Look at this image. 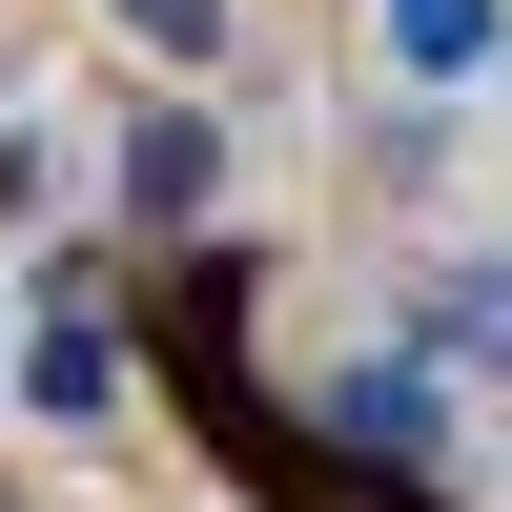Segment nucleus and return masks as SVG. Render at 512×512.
<instances>
[{"label":"nucleus","mask_w":512,"mask_h":512,"mask_svg":"<svg viewBox=\"0 0 512 512\" xmlns=\"http://www.w3.org/2000/svg\"><path fill=\"white\" fill-rule=\"evenodd\" d=\"M410 349H431L451 390H512V246H451V267L410 287Z\"/></svg>","instance_id":"3"},{"label":"nucleus","mask_w":512,"mask_h":512,"mask_svg":"<svg viewBox=\"0 0 512 512\" xmlns=\"http://www.w3.org/2000/svg\"><path fill=\"white\" fill-rule=\"evenodd\" d=\"M21 410H41V431H103V410H123V328H41V349H21Z\"/></svg>","instance_id":"6"},{"label":"nucleus","mask_w":512,"mask_h":512,"mask_svg":"<svg viewBox=\"0 0 512 512\" xmlns=\"http://www.w3.org/2000/svg\"><path fill=\"white\" fill-rule=\"evenodd\" d=\"M103 41H144V62H164V82L205 103V82L246 62V0H103Z\"/></svg>","instance_id":"5"},{"label":"nucleus","mask_w":512,"mask_h":512,"mask_svg":"<svg viewBox=\"0 0 512 512\" xmlns=\"http://www.w3.org/2000/svg\"><path fill=\"white\" fill-rule=\"evenodd\" d=\"M62 205H82V144L62 123H0V226H62Z\"/></svg>","instance_id":"7"},{"label":"nucleus","mask_w":512,"mask_h":512,"mask_svg":"<svg viewBox=\"0 0 512 512\" xmlns=\"http://www.w3.org/2000/svg\"><path fill=\"white\" fill-rule=\"evenodd\" d=\"M103 226H144V246H205V226H226V103H185V82L123 103L103 123Z\"/></svg>","instance_id":"1"},{"label":"nucleus","mask_w":512,"mask_h":512,"mask_svg":"<svg viewBox=\"0 0 512 512\" xmlns=\"http://www.w3.org/2000/svg\"><path fill=\"white\" fill-rule=\"evenodd\" d=\"M308 431L349 451L369 492H431V472H451V431H472V390H451L431 349H369V369H328V390H308Z\"/></svg>","instance_id":"2"},{"label":"nucleus","mask_w":512,"mask_h":512,"mask_svg":"<svg viewBox=\"0 0 512 512\" xmlns=\"http://www.w3.org/2000/svg\"><path fill=\"white\" fill-rule=\"evenodd\" d=\"M369 41H390V82H410V103L512 82V0H369Z\"/></svg>","instance_id":"4"}]
</instances>
